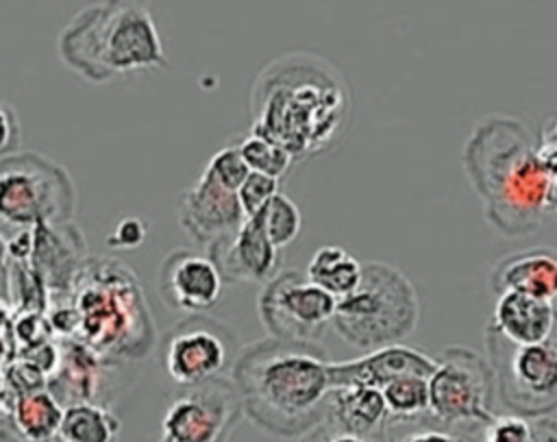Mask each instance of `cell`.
<instances>
[{
    "mask_svg": "<svg viewBox=\"0 0 557 442\" xmlns=\"http://www.w3.org/2000/svg\"><path fill=\"white\" fill-rule=\"evenodd\" d=\"M250 131L285 146L294 159L331 148L350 120V89L324 57L289 52L270 61L250 89Z\"/></svg>",
    "mask_w": 557,
    "mask_h": 442,
    "instance_id": "cell-1",
    "label": "cell"
},
{
    "mask_svg": "<svg viewBox=\"0 0 557 442\" xmlns=\"http://www.w3.org/2000/svg\"><path fill=\"white\" fill-rule=\"evenodd\" d=\"M331 357L318 342L263 337L239 348L231 383L244 416L281 438L302 435L326 416Z\"/></svg>",
    "mask_w": 557,
    "mask_h": 442,
    "instance_id": "cell-2",
    "label": "cell"
},
{
    "mask_svg": "<svg viewBox=\"0 0 557 442\" xmlns=\"http://www.w3.org/2000/svg\"><path fill=\"white\" fill-rule=\"evenodd\" d=\"M61 296L74 316L70 337L104 361L144 359L154 348L152 316L128 263L115 257H87Z\"/></svg>",
    "mask_w": 557,
    "mask_h": 442,
    "instance_id": "cell-3",
    "label": "cell"
},
{
    "mask_svg": "<svg viewBox=\"0 0 557 442\" xmlns=\"http://www.w3.org/2000/svg\"><path fill=\"white\" fill-rule=\"evenodd\" d=\"M59 57L87 83L168 67L148 0H100L83 7L59 33Z\"/></svg>",
    "mask_w": 557,
    "mask_h": 442,
    "instance_id": "cell-4",
    "label": "cell"
},
{
    "mask_svg": "<svg viewBox=\"0 0 557 442\" xmlns=\"http://www.w3.org/2000/svg\"><path fill=\"white\" fill-rule=\"evenodd\" d=\"M466 170L487 202V218L507 235L533 229L550 198V170L529 148L516 120H490L476 126L466 148Z\"/></svg>",
    "mask_w": 557,
    "mask_h": 442,
    "instance_id": "cell-5",
    "label": "cell"
},
{
    "mask_svg": "<svg viewBox=\"0 0 557 442\" xmlns=\"http://www.w3.org/2000/svg\"><path fill=\"white\" fill-rule=\"evenodd\" d=\"M418 320L420 300L413 283L396 266L363 261L357 287L337 298L331 327L342 342L370 353L405 344Z\"/></svg>",
    "mask_w": 557,
    "mask_h": 442,
    "instance_id": "cell-6",
    "label": "cell"
},
{
    "mask_svg": "<svg viewBox=\"0 0 557 442\" xmlns=\"http://www.w3.org/2000/svg\"><path fill=\"white\" fill-rule=\"evenodd\" d=\"M74 211L76 187L61 163L35 150L0 157V231L72 222Z\"/></svg>",
    "mask_w": 557,
    "mask_h": 442,
    "instance_id": "cell-7",
    "label": "cell"
},
{
    "mask_svg": "<svg viewBox=\"0 0 557 442\" xmlns=\"http://www.w3.org/2000/svg\"><path fill=\"white\" fill-rule=\"evenodd\" d=\"M485 344L496 394L509 412L544 416L557 409V324L537 344H513L487 327Z\"/></svg>",
    "mask_w": 557,
    "mask_h": 442,
    "instance_id": "cell-8",
    "label": "cell"
},
{
    "mask_svg": "<svg viewBox=\"0 0 557 442\" xmlns=\"http://www.w3.org/2000/svg\"><path fill=\"white\" fill-rule=\"evenodd\" d=\"M429 383V416L446 429L483 427L494 416V372L468 346H448L435 359Z\"/></svg>",
    "mask_w": 557,
    "mask_h": 442,
    "instance_id": "cell-9",
    "label": "cell"
},
{
    "mask_svg": "<svg viewBox=\"0 0 557 442\" xmlns=\"http://www.w3.org/2000/svg\"><path fill=\"white\" fill-rule=\"evenodd\" d=\"M159 348L168 377L181 388L224 377L239 353L237 333L207 314L178 320L163 335Z\"/></svg>",
    "mask_w": 557,
    "mask_h": 442,
    "instance_id": "cell-10",
    "label": "cell"
},
{
    "mask_svg": "<svg viewBox=\"0 0 557 442\" xmlns=\"http://www.w3.org/2000/svg\"><path fill=\"white\" fill-rule=\"evenodd\" d=\"M337 298L313 285L300 270H278L257 296V314L270 337L315 342L331 327Z\"/></svg>",
    "mask_w": 557,
    "mask_h": 442,
    "instance_id": "cell-11",
    "label": "cell"
},
{
    "mask_svg": "<svg viewBox=\"0 0 557 442\" xmlns=\"http://www.w3.org/2000/svg\"><path fill=\"white\" fill-rule=\"evenodd\" d=\"M242 416L231 379L185 385L165 407L157 442H228Z\"/></svg>",
    "mask_w": 557,
    "mask_h": 442,
    "instance_id": "cell-12",
    "label": "cell"
},
{
    "mask_svg": "<svg viewBox=\"0 0 557 442\" xmlns=\"http://www.w3.org/2000/svg\"><path fill=\"white\" fill-rule=\"evenodd\" d=\"M157 285L168 309L191 316L211 311L220 303L226 283L207 253L176 248L163 257Z\"/></svg>",
    "mask_w": 557,
    "mask_h": 442,
    "instance_id": "cell-13",
    "label": "cell"
},
{
    "mask_svg": "<svg viewBox=\"0 0 557 442\" xmlns=\"http://www.w3.org/2000/svg\"><path fill=\"white\" fill-rule=\"evenodd\" d=\"M176 216L185 235L205 248L244 222L237 192L222 185L209 170H202L196 183L181 194Z\"/></svg>",
    "mask_w": 557,
    "mask_h": 442,
    "instance_id": "cell-14",
    "label": "cell"
},
{
    "mask_svg": "<svg viewBox=\"0 0 557 442\" xmlns=\"http://www.w3.org/2000/svg\"><path fill=\"white\" fill-rule=\"evenodd\" d=\"M207 255L226 285H263L281 270V250L268 240L257 218H244L233 233L207 246Z\"/></svg>",
    "mask_w": 557,
    "mask_h": 442,
    "instance_id": "cell-15",
    "label": "cell"
},
{
    "mask_svg": "<svg viewBox=\"0 0 557 442\" xmlns=\"http://www.w3.org/2000/svg\"><path fill=\"white\" fill-rule=\"evenodd\" d=\"M87 257V242L74 222L37 224L30 229V248L22 263L37 272L50 298L67 292Z\"/></svg>",
    "mask_w": 557,
    "mask_h": 442,
    "instance_id": "cell-16",
    "label": "cell"
},
{
    "mask_svg": "<svg viewBox=\"0 0 557 442\" xmlns=\"http://www.w3.org/2000/svg\"><path fill=\"white\" fill-rule=\"evenodd\" d=\"M435 368V359L426 353L407 346V344H392L361 357L346 359V361H331V383L335 385H370L383 388L389 379L407 372L429 377Z\"/></svg>",
    "mask_w": 557,
    "mask_h": 442,
    "instance_id": "cell-17",
    "label": "cell"
},
{
    "mask_svg": "<svg viewBox=\"0 0 557 442\" xmlns=\"http://www.w3.org/2000/svg\"><path fill=\"white\" fill-rule=\"evenodd\" d=\"M490 285L496 294L522 292L548 303L557 300V248L537 246L494 263Z\"/></svg>",
    "mask_w": 557,
    "mask_h": 442,
    "instance_id": "cell-18",
    "label": "cell"
},
{
    "mask_svg": "<svg viewBox=\"0 0 557 442\" xmlns=\"http://www.w3.org/2000/svg\"><path fill=\"white\" fill-rule=\"evenodd\" d=\"M324 418L368 442L385 440L392 427L381 390L370 385H335L329 394Z\"/></svg>",
    "mask_w": 557,
    "mask_h": 442,
    "instance_id": "cell-19",
    "label": "cell"
},
{
    "mask_svg": "<svg viewBox=\"0 0 557 442\" xmlns=\"http://www.w3.org/2000/svg\"><path fill=\"white\" fill-rule=\"evenodd\" d=\"M557 324L555 303L522 294L500 292L490 327L513 344H537L553 335Z\"/></svg>",
    "mask_w": 557,
    "mask_h": 442,
    "instance_id": "cell-20",
    "label": "cell"
},
{
    "mask_svg": "<svg viewBox=\"0 0 557 442\" xmlns=\"http://www.w3.org/2000/svg\"><path fill=\"white\" fill-rule=\"evenodd\" d=\"M63 416V405L48 388L28 390L13 396L9 418L20 442H54Z\"/></svg>",
    "mask_w": 557,
    "mask_h": 442,
    "instance_id": "cell-21",
    "label": "cell"
},
{
    "mask_svg": "<svg viewBox=\"0 0 557 442\" xmlns=\"http://www.w3.org/2000/svg\"><path fill=\"white\" fill-rule=\"evenodd\" d=\"M120 418L102 403H70L63 407L59 442H117Z\"/></svg>",
    "mask_w": 557,
    "mask_h": 442,
    "instance_id": "cell-22",
    "label": "cell"
},
{
    "mask_svg": "<svg viewBox=\"0 0 557 442\" xmlns=\"http://www.w3.org/2000/svg\"><path fill=\"white\" fill-rule=\"evenodd\" d=\"M361 270L363 261H359L350 250L342 246H320L311 255L305 277L331 296L342 298L357 287Z\"/></svg>",
    "mask_w": 557,
    "mask_h": 442,
    "instance_id": "cell-23",
    "label": "cell"
},
{
    "mask_svg": "<svg viewBox=\"0 0 557 442\" xmlns=\"http://www.w3.org/2000/svg\"><path fill=\"white\" fill-rule=\"evenodd\" d=\"M481 435L483 442H557V418L550 414H494L481 427Z\"/></svg>",
    "mask_w": 557,
    "mask_h": 442,
    "instance_id": "cell-24",
    "label": "cell"
},
{
    "mask_svg": "<svg viewBox=\"0 0 557 442\" xmlns=\"http://www.w3.org/2000/svg\"><path fill=\"white\" fill-rule=\"evenodd\" d=\"M429 377L407 372L389 379L383 388V401L389 414L392 425L413 422L422 416H429Z\"/></svg>",
    "mask_w": 557,
    "mask_h": 442,
    "instance_id": "cell-25",
    "label": "cell"
},
{
    "mask_svg": "<svg viewBox=\"0 0 557 442\" xmlns=\"http://www.w3.org/2000/svg\"><path fill=\"white\" fill-rule=\"evenodd\" d=\"M237 148L250 172H259L272 179H281L283 174H287L294 163V155L285 146L255 131H250L237 144Z\"/></svg>",
    "mask_w": 557,
    "mask_h": 442,
    "instance_id": "cell-26",
    "label": "cell"
},
{
    "mask_svg": "<svg viewBox=\"0 0 557 442\" xmlns=\"http://www.w3.org/2000/svg\"><path fill=\"white\" fill-rule=\"evenodd\" d=\"M252 218H257L263 233L278 250L289 246L300 235L302 229V216L298 205L281 192L272 196L270 202Z\"/></svg>",
    "mask_w": 557,
    "mask_h": 442,
    "instance_id": "cell-27",
    "label": "cell"
},
{
    "mask_svg": "<svg viewBox=\"0 0 557 442\" xmlns=\"http://www.w3.org/2000/svg\"><path fill=\"white\" fill-rule=\"evenodd\" d=\"M278 181L281 179H272L259 172H248V176L237 189V200L244 211V218L257 216L270 202V198L278 194Z\"/></svg>",
    "mask_w": 557,
    "mask_h": 442,
    "instance_id": "cell-28",
    "label": "cell"
},
{
    "mask_svg": "<svg viewBox=\"0 0 557 442\" xmlns=\"http://www.w3.org/2000/svg\"><path fill=\"white\" fill-rule=\"evenodd\" d=\"M205 170H209L222 185H226L228 189H235V192L239 189V185L244 183V179L250 172L244 157L239 155L237 144L222 146L218 152H213L209 163L205 165Z\"/></svg>",
    "mask_w": 557,
    "mask_h": 442,
    "instance_id": "cell-29",
    "label": "cell"
},
{
    "mask_svg": "<svg viewBox=\"0 0 557 442\" xmlns=\"http://www.w3.org/2000/svg\"><path fill=\"white\" fill-rule=\"evenodd\" d=\"M146 240V222L139 218H124L117 222L113 233L109 235L107 244L115 250H131L141 246Z\"/></svg>",
    "mask_w": 557,
    "mask_h": 442,
    "instance_id": "cell-30",
    "label": "cell"
},
{
    "mask_svg": "<svg viewBox=\"0 0 557 442\" xmlns=\"http://www.w3.org/2000/svg\"><path fill=\"white\" fill-rule=\"evenodd\" d=\"M20 139H22V128H20L17 111L9 102L0 100V157L17 152Z\"/></svg>",
    "mask_w": 557,
    "mask_h": 442,
    "instance_id": "cell-31",
    "label": "cell"
},
{
    "mask_svg": "<svg viewBox=\"0 0 557 442\" xmlns=\"http://www.w3.org/2000/svg\"><path fill=\"white\" fill-rule=\"evenodd\" d=\"M300 442H368L355 433H348L339 427H335L331 420H322L318 422L313 429H309L307 433H302Z\"/></svg>",
    "mask_w": 557,
    "mask_h": 442,
    "instance_id": "cell-32",
    "label": "cell"
},
{
    "mask_svg": "<svg viewBox=\"0 0 557 442\" xmlns=\"http://www.w3.org/2000/svg\"><path fill=\"white\" fill-rule=\"evenodd\" d=\"M400 442H474V440L461 431L426 427V429H416V431L407 433Z\"/></svg>",
    "mask_w": 557,
    "mask_h": 442,
    "instance_id": "cell-33",
    "label": "cell"
},
{
    "mask_svg": "<svg viewBox=\"0 0 557 442\" xmlns=\"http://www.w3.org/2000/svg\"><path fill=\"white\" fill-rule=\"evenodd\" d=\"M7 263H9L7 240H4V235L0 233V279H2V281H4V277H7Z\"/></svg>",
    "mask_w": 557,
    "mask_h": 442,
    "instance_id": "cell-34",
    "label": "cell"
},
{
    "mask_svg": "<svg viewBox=\"0 0 557 442\" xmlns=\"http://www.w3.org/2000/svg\"><path fill=\"white\" fill-rule=\"evenodd\" d=\"M0 442H20V438L13 433V429L0 427Z\"/></svg>",
    "mask_w": 557,
    "mask_h": 442,
    "instance_id": "cell-35",
    "label": "cell"
},
{
    "mask_svg": "<svg viewBox=\"0 0 557 442\" xmlns=\"http://www.w3.org/2000/svg\"><path fill=\"white\" fill-rule=\"evenodd\" d=\"M555 135H557V126H555Z\"/></svg>",
    "mask_w": 557,
    "mask_h": 442,
    "instance_id": "cell-36",
    "label": "cell"
}]
</instances>
